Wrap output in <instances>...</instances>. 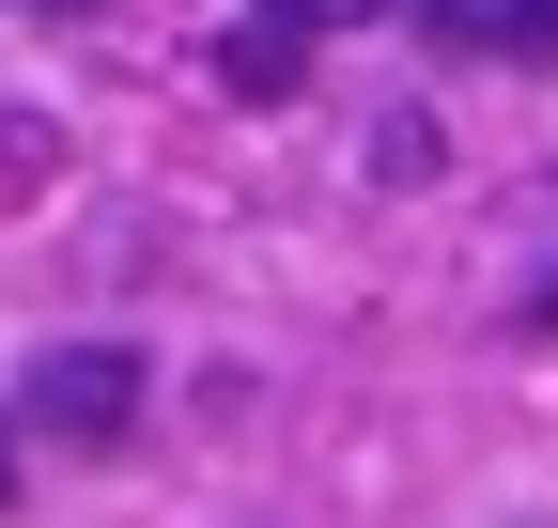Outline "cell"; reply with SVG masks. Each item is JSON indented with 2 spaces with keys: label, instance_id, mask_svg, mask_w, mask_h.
Listing matches in <instances>:
<instances>
[{
  "label": "cell",
  "instance_id": "5b68a950",
  "mask_svg": "<svg viewBox=\"0 0 558 528\" xmlns=\"http://www.w3.org/2000/svg\"><path fill=\"white\" fill-rule=\"evenodd\" d=\"M527 62H558V0H527Z\"/></svg>",
  "mask_w": 558,
  "mask_h": 528
},
{
  "label": "cell",
  "instance_id": "52a82bcc",
  "mask_svg": "<svg viewBox=\"0 0 558 528\" xmlns=\"http://www.w3.org/2000/svg\"><path fill=\"white\" fill-rule=\"evenodd\" d=\"M0 497H16V482H0Z\"/></svg>",
  "mask_w": 558,
  "mask_h": 528
},
{
  "label": "cell",
  "instance_id": "6da1fadb",
  "mask_svg": "<svg viewBox=\"0 0 558 528\" xmlns=\"http://www.w3.org/2000/svg\"><path fill=\"white\" fill-rule=\"evenodd\" d=\"M32 420L78 435V451H109V435L140 420V358H124V343H62V358H32Z\"/></svg>",
  "mask_w": 558,
  "mask_h": 528
},
{
  "label": "cell",
  "instance_id": "8992f818",
  "mask_svg": "<svg viewBox=\"0 0 558 528\" xmlns=\"http://www.w3.org/2000/svg\"><path fill=\"white\" fill-rule=\"evenodd\" d=\"M527 326H558V264H543V296H527Z\"/></svg>",
  "mask_w": 558,
  "mask_h": 528
},
{
  "label": "cell",
  "instance_id": "7a4b0ae2",
  "mask_svg": "<svg viewBox=\"0 0 558 528\" xmlns=\"http://www.w3.org/2000/svg\"><path fill=\"white\" fill-rule=\"evenodd\" d=\"M435 16V47H497V62H527V0H418Z\"/></svg>",
  "mask_w": 558,
  "mask_h": 528
},
{
  "label": "cell",
  "instance_id": "277c9868",
  "mask_svg": "<svg viewBox=\"0 0 558 528\" xmlns=\"http://www.w3.org/2000/svg\"><path fill=\"white\" fill-rule=\"evenodd\" d=\"M264 16H295V32H357V16H388V0H264Z\"/></svg>",
  "mask_w": 558,
  "mask_h": 528
},
{
  "label": "cell",
  "instance_id": "3957f363",
  "mask_svg": "<svg viewBox=\"0 0 558 528\" xmlns=\"http://www.w3.org/2000/svg\"><path fill=\"white\" fill-rule=\"evenodd\" d=\"M218 62H233V94H295V16H264V32H233Z\"/></svg>",
  "mask_w": 558,
  "mask_h": 528
}]
</instances>
